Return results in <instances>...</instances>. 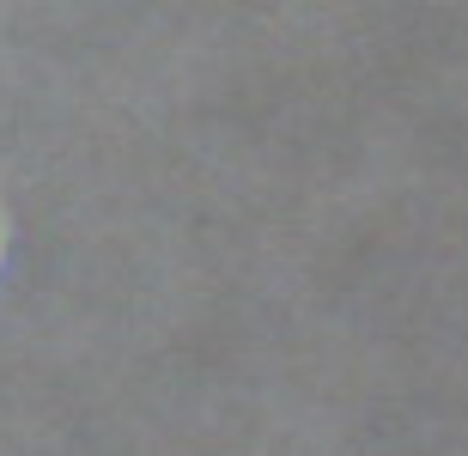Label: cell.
<instances>
[{
  "label": "cell",
  "mask_w": 468,
  "mask_h": 456,
  "mask_svg": "<svg viewBox=\"0 0 468 456\" xmlns=\"http://www.w3.org/2000/svg\"><path fill=\"white\" fill-rule=\"evenodd\" d=\"M0 256H6V213H0Z\"/></svg>",
  "instance_id": "cell-1"
}]
</instances>
